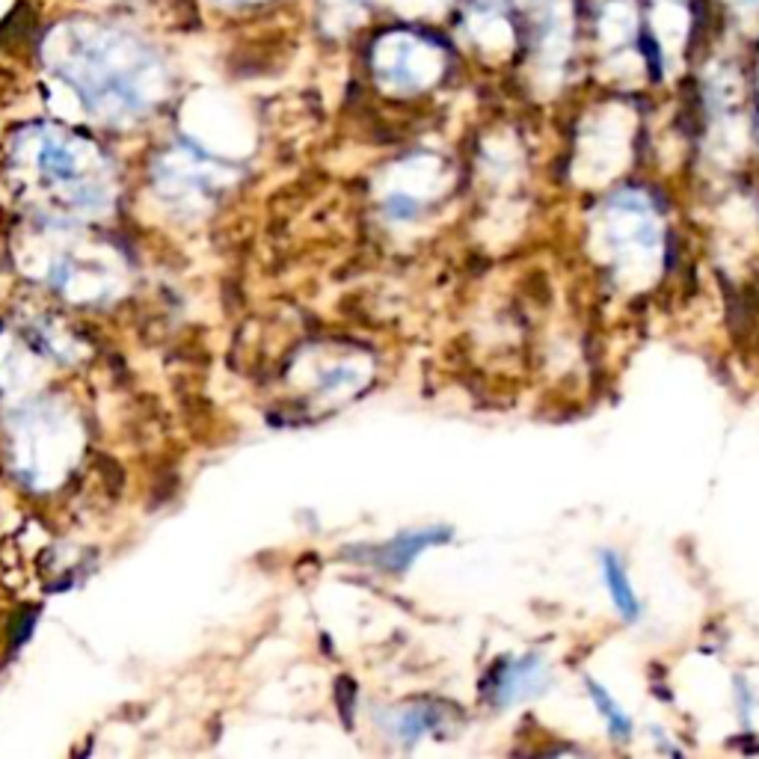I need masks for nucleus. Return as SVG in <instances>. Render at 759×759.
Segmentation results:
<instances>
[{
    "instance_id": "f257e3e1",
    "label": "nucleus",
    "mask_w": 759,
    "mask_h": 759,
    "mask_svg": "<svg viewBox=\"0 0 759 759\" xmlns=\"http://www.w3.org/2000/svg\"><path fill=\"white\" fill-rule=\"evenodd\" d=\"M60 75L93 105V110L128 114L146 101L154 60L149 51L107 28H66L60 36Z\"/></svg>"
},
{
    "instance_id": "20e7f679",
    "label": "nucleus",
    "mask_w": 759,
    "mask_h": 759,
    "mask_svg": "<svg viewBox=\"0 0 759 759\" xmlns=\"http://www.w3.org/2000/svg\"><path fill=\"white\" fill-rule=\"evenodd\" d=\"M451 541V528H418V532H400L398 537L380 543V546H371L362 560L365 564H374L380 573H407L413 567V560L418 555H425L427 549H434L439 543Z\"/></svg>"
},
{
    "instance_id": "7ed1b4c3",
    "label": "nucleus",
    "mask_w": 759,
    "mask_h": 759,
    "mask_svg": "<svg viewBox=\"0 0 759 759\" xmlns=\"http://www.w3.org/2000/svg\"><path fill=\"white\" fill-rule=\"evenodd\" d=\"M546 685V664L537 655H513L493 664V671L484 680V697L495 709H507L516 703L528 701Z\"/></svg>"
},
{
    "instance_id": "f03ea898",
    "label": "nucleus",
    "mask_w": 759,
    "mask_h": 759,
    "mask_svg": "<svg viewBox=\"0 0 759 759\" xmlns=\"http://www.w3.org/2000/svg\"><path fill=\"white\" fill-rule=\"evenodd\" d=\"M602 244L611 253V265L620 270H638L650 267V261H659V247H662V217L641 190H623L606 202L602 211Z\"/></svg>"
},
{
    "instance_id": "39448f33",
    "label": "nucleus",
    "mask_w": 759,
    "mask_h": 759,
    "mask_svg": "<svg viewBox=\"0 0 759 759\" xmlns=\"http://www.w3.org/2000/svg\"><path fill=\"white\" fill-rule=\"evenodd\" d=\"M599 569H602V585H606L608 597L614 602L617 614L623 617L627 623H635L641 617V599L635 594V585L629 579V569L623 558L617 552H602L599 555Z\"/></svg>"
},
{
    "instance_id": "423d86ee",
    "label": "nucleus",
    "mask_w": 759,
    "mask_h": 759,
    "mask_svg": "<svg viewBox=\"0 0 759 759\" xmlns=\"http://www.w3.org/2000/svg\"><path fill=\"white\" fill-rule=\"evenodd\" d=\"M588 694L590 701H594V706H597V712L602 715V721H606L608 733H611V739L617 741H627L632 739V718H629V712L620 706V703L611 697V694L602 688L599 683H594V680H588Z\"/></svg>"
},
{
    "instance_id": "0eeeda50",
    "label": "nucleus",
    "mask_w": 759,
    "mask_h": 759,
    "mask_svg": "<svg viewBox=\"0 0 759 759\" xmlns=\"http://www.w3.org/2000/svg\"><path fill=\"white\" fill-rule=\"evenodd\" d=\"M439 724H442V715H439L437 709H427V706H413V709L400 712L398 724H395V730H398L400 739L416 741V739H421L425 733L439 730Z\"/></svg>"
}]
</instances>
